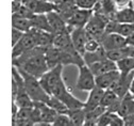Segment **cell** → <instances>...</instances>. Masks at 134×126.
Segmentation results:
<instances>
[{
  "instance_id": "obj_5",
  "label": "cell",
  "mask_w": 134,
  "mask_h": 126,
  "mask_svg": "<svg viewBox=\"0 0 134 126\" xmlns=\"http://www.w3.org/2000/svg\"><path fill=\"white\" fill-rule=\"evenodd\" d=\"M79 68V75L78 79L76 82V87L79 91L83 92H90L91 90H93L97 84H96V76L92 72L88 65L84 64Z\"/></svg>"
},
{
  "instance_id": "obj_10",
  "label": "cell",
  "mask_w": 134,
  "mask_h": 126,
  "mask_svg": "<svg viewBox=\"0 0 134 126\" xmlns=\"http://www.w3.org/2000/svg\"><path fill=\"white\" fill-rule=\"evenodd\" d=\"M93 13H94L93 10L77 9L75 13L70 16V18L67 21V25L69 27V30L71 31L72 28H78V27H85Z\"/></svg>"
},
{
  "instance_id": "obj_42",
  "label": "cell",
  "mask_w": 134,
  "mask_h": 126,
  "mask_svg": "<svg viewBox=\"0 0 134 126\" xmlns=\"http://www.w3.org/2000/svg\"><path fill=\"white\" fill-rule=\"evenodd\" d=\"M24 4V2L21 1H16V0H12V14L13 13H16L19 9L20 7Z\"/></svg>"
},
{
  "instance_id": "obj_3",
  "label": "cell",
  "mask_w": 134,
  "mask_h": 126,
  "mask_svg": "<svg viewBox=\"0 0 134 126\" xmlns=\"http://www.w3.org/2000/svg\"><path fill=\"white\" fill-rule=\"evenodd\" d=\"M109 21L110 19L105 15H103L101 13L94 12L93 15L91 16L88 23L85 26V29H86L88 35L92 38L100 40L102 38V35L105 33L107 24Z\"/></svg>"
},
{
  "instance_id": "obj_39",
  "label": "cell",
  "mask_w": 134,
  "mask_h": 126,
  "mask_svg": "<svg viewBox=\"0 0 134 126\" xmlns=\"http://www.w3.org/2000/svg\"><path fill=\"white\" fill-rule=\"evenodd\" d=\"M24 34H25V32H23V31H20L18 29L12 27V35H11V37H12V46L17 44L19 42V40L23 38Z\"/></svg>"
},
{
  "instance_id": "obj_25",
  "label": "cell",
  "mask_w": 134,
  "mask_h": 126,
  "mask_svg": "<svg viewBox=\"0 0 134 126\" xmlns=\"http://www.w3.org/2000/svg\"><path fill=\"white\" fill-rule=\"evenodd\" d=\"M132 112H134V97L129 92L128 94H126L121 98L120 107H119V110L117 113H118L120 117L125 118L126 115H128Z\"/></svg>"
},
{
  "instance_id": "obj_30",
  "label": "cell",
  "mask_w": 134,
  "mask_h": 126,
  "mask_svg": "<svg viewBox=\"0 0 134 126\" xmlns=\"http://www.w3.org/2000/svg\"><path fill=\"white\" fill-rule=\"evenodd\" d=\"M104 111H107V109L104 107H102L101 105L94 108V109L86 111V120H85V125L87 126H95L97 125V121L100 118Z\"/></svg>"
},
{
  "instance_id": "obj_40",
  "label": "cell",
  "mask_w": 134,
  "mask_h": 126,
  "mask_svg": "<svg viewBox=\"0 0 134 126\" xmlns=\"http://www.w3.org/2000/svg\"><path fill=\"white\" fill-rule=\"evenodd\" d=\"M114 2L117 7V9H122L127 8L129 6L133 4V0H114Z\"/></svg>"
},
{
  "instance_id": "obj_35",
  "label": "cell",
  "mask_w": 134,
  "mask_h": 126,
  "mask_svg": "<svg viewBox=\"0 0 134 126\" xmlns=\"http://www.w3.org/2000/svg\"><path fill=\"white\" fill-rule=\"evenodd\" d=\"M54 126H71V120L67 113H58L55 120L53 121Z\"/></svg>"
},
{
  "instance_id": "obj_37",
  "label": "cell",
  "mask_w": 134,
  "mask_h": 126,
  "mask_svg": "<svg viewBox=\"0 0 134 126\" xmlns=\"http://www.w3.org/2000/svg\"><path fill=\"white\" fill-rule=\"evenodd\" d=\"M99 0H76V4L79 9L93 10Z\"/></svg>"
},
{
  "instance_id": "obj_12",
  "label": "cell",
  "mask_w": 134,
  "mask_h": 126,
  "mask_svg": "<svg viewBox=\"0 0 134 126\" xmlns=\"http://www.w3.org/2000/svg\"><path fill=\"white\" fill-rule=\"evenodd\" d=\"M47 17H48V21H49V24H50V27H51L53 34H58V33L69 30V27L67 25V23L65 22V19L55 10L47 13Z\"/></svg>"
},
{
  "instance_id": "obj_46",
  "label": "cell",
  "mask_w": 134,
  "mask_h": 126,
  "mask_svg": "<svg viewBox=\"0 0 134 126\" xmlns=\"http://www.w3.org/2000/svg\"><path fill=\"white\" fill-rule=\"evenodd\" d=\"M16 1H21V2H24V0H16Z\"/></svg>"
},
{
  "instance_id": "obj_24",
  "label": "cell",
  "mask_w": 134,
  "mask_h": 126,
  "mask_svg": "<svg viewBox=\"0 0 134 126\" xmlns=\"http://www.w3.org/2000/svg\"><path fill=\"white\" fill-rule=\"evenodd\" d=\"M31 24H32V28L34 29L52 32L47 14H34V16L31 18Z\"/></svg>"
},
{
  "instance_id": "obj_21",
  "label": "cell",
  "mask_w": 134,
  "mask_h": 126,
  "mask_svg": "<svg viewBox=\"0 0 134 126\" xmlns=\"http://www.w3.org/2000/svg\"><path fill=\"white\" fill-rule=\"evenodd\" d=\"M131 56H134V46H131V45H126L120 48L107 51V57L115 62Z\"/></svg>"
},
{
  "instance_id": "obj_16",
  "label": "cell",
  "mask_w": 134,
  "mask_h": 126,
  "mask_svg": "<svg viewBox=\"0 0 134 126\" xmlns=\"http://www.w3.org/2000/svg\"><path fill=\"white\" fill-rule=\"evenodd\" d=\"M119 76H120V72L118 69L108 72V73H104L102 75L96 76V84L100 88H102L103 90L111 89V87L116 82Z\"/></svg>"
},
{
  "instance_id": "obj_15",
  "label": "cell",
  "mask_w": 134,
  "mask_h": 126,
  "mask_svg": "<svg viewBox=\"0 0 134 126\" xmlns=\"http://www.w3.org/2000/svg\"><path fill=\"white\" fill-rule=\"evenodd\" d=\"M88 66L92 69V72L94 73L95 76H99V75H102L104 73H108V72H112V70L117 69L116 62L109 59V58L94 62V63L90 64Z\"/></svg>"
},
{
  "instance_id": "obj_41",
  "label": "cell",
  "mask_w": 134,
  "mask_h": 126,
  "mask_svg": "<svg viewBox=\"0 0 134 126\" xmlns=\"http://www.w3.org/2000/svg\"><path fill=\"white\" fill-rule=\"evenodd\" d=\"M124 122H125V126H134V112L126 115L124 118Z\"/></svg>"
},
{
  "instance_id": "obj_6",
  "label": "cell",
  "mask_w": 134,
  "mask_h": 126,
  "mask_svg": "<svg viewBox=\"0 0 134 126\" xmlns=\"http://www.w3.org/2000/svg\"><path fill=\"white\" fill-rule=\"evenodd\" d=\"M35 47H37V46H36V42H35V39L33 37L32 32L31 31L25 32V34L19 40V42L16 45L12 46V59L17 58V57L21 56L24 52L31 50Z\"/></svg>"
},
{
  "instance_id": "obj_26",
  "label": "cell",
  "mask_w": 134,
  "mask_h": 126,
  "mask_svg": "<svg viewBox=\"0 0 134 126\" xmlns=\"http://www.w3.org/2000/svg\"><path fill=\"white\" fill-rule=\"evenodd\" d=\"M12 27L18 29L23 32H29L32 29L31 18H27V17L12 14Z\"/></svg>"
},
{
  "instance_id": "obj_23",
  "label": "cell",
  "mask_w": 134,
  "mask_h": 126,
  "mask_svg": "<svg viewBox=\"0 0 134 126\" xmlns=\"http://www.w3.org/2000/svg\"><path fill=\"white\" fill-rule=\"evenodd\" d=\"M114 19L118 23H134V4L118 9L115 13Z\"/></svg>"
},
{
  "instance_id": "obj_13",
  "label": "cell",
  "mask_w": 134,
  "mask_h": 126,
  "mask_svg": "<svg viewBox=\"0 0 134 126\" xmlns=\"http://www.w3.org/2000/svg\"><path fill=\"white\" fill-rule=\"evenodd\" d=\"M14 126H31L35 125L33 117V108H19L16 117L12 120Z\"/></svg>"
},
{
  "instance_id": "obj_7",
  "label": "cell",
  "mask_w": 134,
  "mask_h": 126,
  "mask_svg": "<svg viewBox=\"0 0 134 126\" xmlns=\"http://www.w3.org/2000/svg\"><path fill=\"white\" fill-rule=\"evenodd\" d=\"M101 43V46L108 51V50H113V49H117L124 47L126 45H128L127 43V38L122 37L119 33H104L102 35V38L99 40Z\"/></svg>"
},
{
  "instance_id": "obj_19",
  "label": "cell",
  "mask_w": 134,
  "mask_h": 126,
  "mask_svg": "<svg viewBox=\"0 0 134 126\" xmlns=\"http://www.w3.org/2000/svg\"><path fill=\"white\" fill-rule=\"evenodd\" d=\"M53 45L58 47L61 50H72L76 49L72 41H71V35L70 31H64L58 34H54V39H53ZM77 50V49H76Z\"/></svg>"
},
{
  "instance_id": "obj_28",
  "label": "cell",
  "mask_w": 134,
  "mask_h": 126,
  "mask_svg": "<svg viewBox=\"0 0 134 126\" xmlns=\"http://www.w3.org/2000/svg\"><path fill=\"white\" fill-rule=\"evenodd\" d=\"M13 102L17 105L19 108H33L34 107V100L31 98V96L26 91V88L20 90Z\"/></svg>"
},
{
  "instance_id": "obj_4",
  "label": "cell",
  "mask_w": 134,
  "mask_h": 126,
  "mask_svg": "<svg viewBox=\"0 0 134 126\" xmlns=\"http://www.w3.org/2000/svg\"><path fill=\"white\" fill-rule=\"evenodd\" d=\"M63 64H58L57 66L49 68L46 73L40 78V81L44 89L51 95L52 90L64 81L63 79Z\"/></svg>"
},
{
  "instance_id": "obj_20",
  "label": "cell",
  "mask_w": 134,
  "mask_h": 126,
  "mask_svg": "<svg viewBox=\"0 0 134 126\" xmlns=\"http://www.w3.org/2000/svg\"><path fill=\"white\" fill-rule=\"evenodd\" d=\"M77 9L79 8L76 4V0H63L62 2L55 4V11L61 14V16L65 19L66 23Z\"/></svg>"
},
{
  "instance_id": "obj_11",
  "label": "cell",
  "mask_w": 134,
  "mask_h": 126,
  "mask_svg": "<svg viewBox=\"0 0 134 126\" xmlns=\"http://www.w3.org/2000/svg\"><path fill=\"white\" fill-rule=\"evenodd\" d=\"M133 79H134V70L129 74H120L119 78L111 87V89L114 92H116V94L118 96L124 97L126 94L129 93Z\"/></svg>"
},
{
  "instance_id": "obj_36",
  "label": "cell",
  "mask_w": 134,
  "mask_h": 126,
  "mask_svg": "<svg viewBox=\"0 0 134 126\" xmlns=\"http://www.w3.org/2000/svg\"><path fill=\"white\" fill-rule=\"evenodd\" d=\"M113 112L112 111H104L100 118L97 121V126H111V121H112Z\"/></svg>"
},
{
  "instance_id": "obj_29",
  "label": "cell",
  "mask_w": 134,
  "mask_h": 126,
  "mask_svg": "<svg viewBox=\"0 0 134 126\" xmlns=\"http://www.w3.org/2000/svg\"><path fill=\"white\" fill-rule=\"evenodd\" d=\"M69 110L71 109H79V108H84V103L82 100H80L79 98H77L76 96H74L71 94V92L67 91L61 98H60Z\"/></svg>"
},
{
  "instance_id": "obj_27",
  "label": "cell",
  "mask_w": 134,
  "mask_h": 126,
  "mask_svg": "<svg viewBox=\"0 0 134 126\" xmlns=\"http://www.w3.org/2000/svg\"><path fill=\"white\" fill-rule=\"evenodd\" d=\"M71 120V124L74 126H82L85 125L86 120V111L84 108H79V109H71L66 112Z\"/></svg>"
},
{
  "instance_id": "obj_18",
  "label": "cell",
  "mask_w": 134,
  "mask_h": 126,
  "mask_svg": "<svg viewBox=\"0 0 134 126\" xmlns=\"http://www.w3.org/2000/svg\"><path fill=\"white\" fill-rule=\"evenodd\" d=\"M105 90H103L102 88H100L98 85H96L93 90L90 91L88 97L86 99V102L84 103V109L85 111H90L94 108L100 106V103H101L103 93H104Z\"/></svg>"
},
{
  "instance_id": "obj_1",
  "label": "cell",
  "mask_w": 134,
  "mask_h": 126,
  "mask_svg": "<svg viewBox=\"0 0 134 126\" xmlns=\"http://www.w3.org/2000/svg\"><path fill=\"white\" fill-rule=\"evenodd\" d=\"M13 65L37 78H41L49 69L45 56V48L42 47H35L13 59Z\"/></svg>"
},
{
  "instance_id": "obj_9",
  "label": "cell",
  "mask_w": 134,
  "mask_h": 126,
  "mask_svg": "<svg viewBox=\"0 0 134 126\" xmlns=\"http://www.w3.org/2000/svg\"><path fill=\"white\" fill-rule=\"evenodd\" d=\"M70 35H71V41L75 48L83 56L85 52V44L90 38L85 27L72 28L70 31Z\"/></svg>"
},
{
  "instance_id": "obj_31",
  "label": "cell",
  "mask_w": 134,
  "mask_h": 126,
  "mask_svg": "<svg viewBox=\"0 0 134 126\" xmlns=\"http://www.w3.org/2000/svg\"><path fill=\"white\" fill-rule=\"evenodd\" d=\"M83 58H84L85 64L90 65V64H92L94 62H97L99 60L108 58L107 57V50L103 47H101L99 50H97L95 52H85L84 55H83Z\"/></svg>"
},
{
  "instance_id": "obj_8",
  "label": "cell",
  "mask_w": 134,
  "mask_h": 126,
  "mask_svg": "<svg viewBox=\"0 0 134 126\" xmlns=\"http://www.w3.org/2000/svg\"><path fill=\"white\" fill-rule=\"evenodd\" d=\"M34 107L37 108L40 112L41 121L37 125H52L59 112H57L52 107H50L45 102H34Z\"/></svg>"
},
{
  "instance_id": "obj_17",
  "label": "cell",
  "mask_w": 134,
  "mask_h": 126,
  "mask_svg": "<svg viewBox=\"0 0 134 126\" xmlns=\"http://www.w3.org/2000/svg\"><path fill=\"white\" fill-rule=\"evenodd\" d=\"M33 34V37L35 39L36 42V46L37 47H42V48H46L50 45L53 44V39H54V34L52 32H48V31H44V30H38V29H34L32 28L30 30Z\"/></svg>"
},
{
  "instance_id": "obj_43",
  "label": "cell",
  "mask_w": 134,
  "mask_h": 126,
  "mask_svg": "<svg viewBox=\"0 0 134 126\" xmlns=\"http://www.w3.org/2000/svg\"><path fill=\"white\" fill-rule=\"evenodd\" d=\"M127 43H128V45L134 46V32L132 34H130L129 37L127 38Z\"/></svg>"
},
{
  "instance_id": "obj_22",
  "label": "cell",
  "mask_w": 134,
  "mask_h": 126,
  "mask_svg": "<svg viewBox=\"0 0 134 126\" xmlns=\"http://www.w3.org/2000/svg\"><path fill=\"white\" fill-rule=\"evenodd\" d=\"M45 56L49 68H52L58 64H61V49L55 47L53 44L45 48Z\"/></svg>"
},
{
  "instance_id": "obj_45",
  "label": "cell",
  "mask_w": 134,
  "mask_h": 126,
  "mask_svg": "<svg viewBox=\"0 0 134 126\" xmlns=\"http://www.w3.org/2000/svg\"><path fill=\"white\" fill-rule=\"evenodd\" d=\"M50 1H52L54 4H58V3H60V2H62L63 0H50Z\"/></svg>"
},
{
  "instance_id": "obj_2",
  "label": "cell",
  "mask_w": 134,
  "mask_h": 126,
  "mask_svg": "<svg viewBox=\"0 0 134 126\" xmlns=\"http://www.w3.org/2000/svg\"><path fill=\"white\" fill-rule=\"evenodd\" d=\"M21 72V74L24 76V80H25V87H26V91L28 92V94L31 96V98L34 102H45L48 103L50 95L46 90L44 89V87L42 85L40 78L33 76L29 73L19 69Z\"/></svg>"
},
{
  "instance_id": "obj_14",
  "label": "cell",
  "mask_w": 134,
  "mask_h": 126,
  "mask_svg": "<svg viewBox=\"0 0 134 126\" xmlns=\"http://www.w3.org/2000/svg\"><path fill=\"white\" fill-rule=\"evenodd\" d=\"M25 4L34 14H47L55 10V4L50 0H29Z\"/></svg>"
},
{
  "instance_id": "obj_38",
  "label": "cell",
  "mask_w": 134,
  "mask_h": 126,
  "mask_svg": "<svg viewBox=\"0 0 134 126\" xmlns=\"http://www.w3.org/2000/svg\"><path fill=\"white\" fill-rule=\"evenodd\" d=\"M13 14H16V15H19V16H23V17H27V18H32L33 16H34V13H33L27 4H23L20 7V9L16 12V13H13Z\"/></svg>"
},
{
  "instance_id": "obj_33",
  "label": "cell",
  "mask_w": 134,
  "mask_h": 126,
  "mask_svg": "<svg viewBox=\"0 0 134 126\" xmlns=\"http://www.w3.org/2000/svg\"><path fill=\"white\" fill-rule=\"evenodd\" d=\"M119 98H120V96L117 95L116 92H114L112 89H108L103 93V96H102L100 105H101L102 107H104L105 109H108L109 107H111L116 100H118Z\"/></svg>"
},
{
  "instance_id": "obj_44",
  "label": "cell",
  "mask_w": 134,
  "mask_h": 126,
  "mask_svg": "<svg viewBox=\"0 0 134 126\" xmlns=\"http://www.w3.org/2000/svg\"><path fill=\"white\" fill-rule=\"evenodd\" d=\"M130 94L134 97V79H133V81H132V83H131V87H130Z\"/></svg>"
},
{
  "instance_id": "obj_32",
  "label": "cell",
  "mask_w": 134,
  "mask_h": 126,
  "mask_svg": "<svg viewBox=\"0 0 134 126\" xmlns=\"http://www.w3.org/2000/svg\"><path fill=\"white\" fill-rule=\"evenodd\" d=\"M117 69L120 72V74H129L134 70V56L124 58L116 62Z\"/></svg>"
},
{
  "instance_id": "obj_34",
  "label": "cell",
  "mask_w": 134,
  "mask_h": 126,
  "mask_svg": "<svg viewBox=\"0 0 134 126\" xmlns=\"http://www.w3.org/2000/svg\"><path fill=\"white\" fill-rule=\"evenodd\" d=\"M101 47H102L101 43H100V41L98 39L90 37L87 42H86V44H85V52H95V51L99 50Z\"/></svg>"
}]
</instances>
